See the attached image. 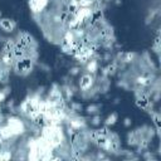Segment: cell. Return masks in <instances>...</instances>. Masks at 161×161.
Here are the masks:
<instances>
[{
    "label": "cell",
    "mask_w": 161,
    "mask_h": 161,
    "mask_svg": "<svg viewBox=\"0 0 161 161\" xmlns=\"http://www.w3.org/2000/svg\"><path fill=\"white\" fill-rule=\"evenodd\" d=\"M116 118H117V115H116V113H113V115H112V117H108V118H107V125L113 123Z\"/></svg>",
    "instance_id": "cell-4"
},
{
    "label": "cell",
    "mask_w": 161,
    "mask_h": 161,
    "mask_svg": "<svg viewBox=\"0 0 161 161\" xmlns=\"http://www.w3.org/2000/svg\"><path fill=\"white\" fill-rule=\"evenodd\" d=\"M0 27H1L4 30H6V32H10V30H13L15 28V23H13L9 19H3L1 22H0Z\"/></svg>",
    "instance_id": "cell-1"
},
{
    "label": "cell",
    "mask_w": 161,
    "mask_h": 161,
    "mask_svg": "<svg viewBox=\"0 0 161 161\" xmlns=\"http://www.w3.org/2000/svg\"><path fill=\"white\" fill-rule=\"evenodd\" d=\"M88 69H89V71H91L92 73L97 71V63L94 62V60H92V62H91V63L88 64Z\"/></svg>",
    "instance_id": "cell-3"
},
{
    "label": "cell",
    "mask_w": 161,
    "mask_h": 161,
    "mask_svg": "<svg viewBox=\"0 0 161 161\" xmlns=\"http://www.w3.org/2000/svg\"><path fill=\"white\" fill-rule=\"evenodd\" d=\"M92 84V77L86 74L82 77V79H80V88L82 89H88Z\"/></svg>",
    "instance_id": "cell-2"
}]
</instances>
